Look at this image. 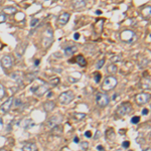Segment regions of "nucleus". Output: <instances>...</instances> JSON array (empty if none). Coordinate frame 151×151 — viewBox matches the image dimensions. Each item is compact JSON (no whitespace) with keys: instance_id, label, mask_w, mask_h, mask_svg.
Instances as JSON below:
<instances>
[{"instance_id":"f257e3e1","label":"nucleus","mask_w":151,"mask_h":151,"mask_svg":"<svg viewBox=\"0 0 151 151\" xmlns=\"http://www.w3.org/2000/svg\"><path fill=\"white\" fill-rule=\"evenodd\" d=\"M48 88H50V86H48L45 81H41V80L37 79L36 82L33 84V86L30 88V91L32 92L35 96L42 97L43 95H45V93L48 91Z\"/></svg>"},{"instance_id":"f03ea898","label":"nucleus","mask_w":151,"mask_h":151,"mask_svg":"<svg viewBox=\"0 0 151 151\" xmlns=\"http://www.w3.org/2000/svg\"><path fill=\"white\" fill-rule=\"evenodd\" d=\"M117 84H118V81H117V79L115 77H107L106 79L104 80L103 84H102V90L103 91H111V90H113L114 88L117 86Z\"/></svg>"},{"instance_id":"7ed1b4c3","label":"nucleus","mask_w":151,"mask_h":151,"mask_svg":"<svg viewBox=\"0 0 151 151\" xmlns=\"http://www.w3.org/2000/svg\"><path fill=\"white\" fill-rule=\"evenodd\" d=\"M131 111H132V105H131V103H129V102H124V103L120 104L118 106V108H117V110H116V114L118 116L122 117V116L127 115Z\"/></svg>"},{"instance_id":"20e7f679","label":"nucleus","mask_w":151,"mask_h":151,"mask_svg":"<svg viewBox=\"0 0 151 151\" xmlns=\"http://www.w3.org/2000/svg\"><path fill=\"white\" fill-rule=\"evenodd\" d=\"M53 40V31L50 27H47V30L43 33V37H42V45L45 48H47L52 45Z\"/></svg>"},{"instance_id":"39448f33","label":"nucleus","mask_w":151,"mask_h":151,"mask_svg":"<svg viewBox=\"0 0 151 151\" xmlns=\"http://www.w3.org/2000/svg\"><path fill=\"white\" fill-rule=\"evenodd\" d=\"M75 98V94L73 91H67L64 92L58 96V101L60 102L63 105H69L72 103L73 100Z\"/></svg>"},{"instance_id":"423d86ee","label":"nucleus","mask_w":151,"mask_h":151,"mask_svg":"<svg viewBox=\"0 0 151 151\" xmlns=\"http://www.w3.org/2000/svg\"><path fill=\"white\" fill-rule=\"evenodd\" d=\"M121 40L126 43H131L136 40V35L132 30H124L121 32Z\"/></svg>"},{"instance_id":"0eeeda50","label":"nucleus","mask_w":151,"mask_h":151,"mask_svg":"<svg viewBox=\"0 0 151 151\" xmlns=\"http://www.w3.org/2000/svg\"><path fill=\"white\" fill-rule=\"evenodd\" d=\"M96 102L99 107L104 108V107L108 106L109 102H110V98H109V96L107 94L99 93V94H97V96H96Z\"/></svg>"},{"instance_id":"6e6552de","label":"nucleus","mask_w":151,"mask_h":151,"mask_svg":"<svg viewBox=\"0 0 151 151\" xmlns=\"http://www.w3.org/2000/svg\"><path fill=\"white\" fill-rule=\"evenodd\" d=\"M63 116L62 115H55V116H52L50 119L47 120V125L48 127L50 128H53L58 125H60V123L63 122Z\"/></svg>"},{"instance_id":"1a4fd4ad","label":"nucleus","mask_w":151,"mask_h":151,"mask_svg":"<svg viewBox=\"0 0 151 151\" xmlns=\"http://www.w3.org/2000/svg\"><path fill=\"white\" fill-rule=\"evenodd\" d=\"M14 102V99L10 97L9 99H7L4 103H2V105L0 106V113L2 114H5L7 113L9 110H10V108L12 107V104H13Z\"/></svg>"},{"instance_id":"9d476101","label":"nucleus","mask_w":151,"mask_h":151,"mask_svg":"<svg viewBox=\"0 0 151 151\" xmlns=\"http://www.w3.org/2000/svg\"><path fill=\"white\" fill-rule=\"evenodd\" d=\"M149 100H150V94L147 93H141L136 96V103L138 105H144L147 102H149Z\"/></svg>"},{"instance_id":"9b49d317","label":"nucleus","mask_w":151,"mask_h":151,"mask_svg":"<svg viewBox=\"0 0 151 151\" xmlns=\"http://www.w3.org/2000/svg\"><path fill=\"white\" fill-rule=\"evenodd\" d=\"M1 65L2 67L4 68V69H10L12 68V65H13V58L10 55H4V57H2L1 58Z\"/></svg>"},{"instance_id":"f8f14e48","label":"nucleus","mask_w":151,"mask_h":151,"mask_svg":"<svg viewBox=\"0 0 151 151\" xmlns=\"http://www.w3.org/2000/svg\"><path fill=\"white\" fill-rule=\"evenodd\" d=\"M26 47H27V42H21L19 43V45H17V47H16V57L18 58H21L23 55L24 52H25Z\"/></svg>"},{"instance_id":"ddd939ff","label":"nucleus","mask_w":151,"mask_h":151,"mask_svg":"<svg viewBox=\"0 0 151 151\" xmlns=\"http://www.w3.org/2000/svg\"><path fill=\"white\" fill-rule=\"evenodd\" d=\"M87 5V0H74L73 1V7L76 10H81L85 8Z\"/></svg>"},{"instance_id":"4468645a","label":"nucleus","mask_w":151,"mask_h":151,"mask_svg":"<svg viewBox=\"0 0 151 151\" xmlns=\"http://www.w3.org/2000/svg\"><path fill=\"white\" fill-rule=\"evenodd\" d=\"M69 19H70V13L65 12V13H63L60 15V17L58 19V24H60V25H65V24L68 23Z\"/></svg>"},{"instance_id":"2eb2a0df","label":"nucleus","mask_w":151,"mask_h":151,"mask_svg":"<svg viewBox=\"0 0 151 151\" xmlns=\"http://www.w3.org/2000/svg\"><path fill=\"white\" fill-rule=\"evenodd\" d=\"M78 50V47H76V45H70V47H67L65 48V55H67V57H70V55H73L74 53Z\"/></svg>"},{"instance_id":"dca6fc26","label":"nucleus","mask_w":151,"mask_h":151,"mask_svg":"<svg viewBox=\"0 0 151 151\" xmlns=\"http://www.w3.org/2000/svg\"><path fill=\"white\" fill-rule=\"evenodd\" d=\"M55 102L52 101H47L45 102V104H43V109H45V112H47V113H50V112H52L53 110V108H55Z\"/></svg>"},{"instance_id":"f3484780","label":"nucleus","mask_w":151,"mask_h":151,"mask_svg":"<svg viewBox=\"0 0 151 151\" xmlns=\"http://www.w3.org/2000/svg\"><path fill=\"white\" fill-rule=\"evenodd\" d=\"M10 78L12 80H14V81L17 82L18 84H22V76H21L20 73H18V72L12 73V74L10 75Z\"/></svg>"},{"instance_id":"a211bd4d","label":"nucleus","mask_w":151,"mask_h":151,"mask_svg":"<svg viewBox=\"0 0 151 151\" xmlns=\"http://www.w3.org/2000/svg\"><path fill=\"white\" fill-rule=\"evenodd\" d=\"M22 151H37V147L35 143H26L23 146Z\"/></svg>"},{"instance_id":"6ab92c4d","label":"nucleus","mask_w":151,"mask_h":151,"mask_svg":"<svg viewBox=\"0 0 151 151\" xmlns=\"http://www.w3.org/2000/svg\"><path fill=\"white\" fill-rule=\"evenodd\" d=\"M76 62L78 63L81 67H86V65H87V62H86V60H85V58L83 57L82 55H78L77 58H76Z\"/></svg>"},{"instance_id":"aec40b11","label":"nucleus","mask_w":151,"mask_h":151,"mask_svg":"<svg viewBox=\"0 0 151 151\" xmlns=\"http://www.w3.org/2000/svg\"><path fill=\"white\" fill-rule=\"evenodd\" d=\"M106 138L109 141H114V140H115V138H116L115 132H114L112 129H110L109 131H107V132H106Z\"/></svg>"},{"instance_id":"412c9836","label":"nucleus","mask_w":151,"mask_h":151,"mask_svg":"<svg viewBox=\"0 0 151 151\" xmlns=\"http://www.w3.org/2000/svg\"><path fill=\"white\" fill-rule=\"evenodd\" d=\"M117 65H114V64H112L109 65L108 68H107V72L109 73V74H111V75H114V74H116L117 73Z\"/></svg>"},{"instance_id":"4be33fe9","label":"nucleus","mask_w":151,"mask_h":151,"mask_svg":"<svg viewBox=\"0 0 151 151\" xmlns=\"http://www.w3.org/2000/svg\"><path fill=\"white\" fill-rule=\"evenodd\" d=\"M85 117H86V114L85 113H75L74 116H73V118L77 121H81L83 119H85Z\"/></svg>"},{"instance_id":"5701e85b","label":"nucleus","mask_w":151,"mask_h":151,"mask_svg":"<svg viewBox=\"0 0 151 151\" xmlns=\"http://www.w3.org/2000/svg\"><path fill=\"white\" fill-rule=\"evenodd\" d=\"M3 11L8 14H13L16 12V8H14V7H5V8L3 9Z\"/></svg>"},{"instance_id":"b1692460","label":"nucleus","mask_w":151,"mask_h":151,"mask_svg":"<svg viewBox=\"0 0 151 151\" xmlns=\"http://www.w3.org/2000/svg\"><path fill=\"white\" fill-rule=\"evenodd\" d=\"M142 14L144 16V18H149L150 17V6L146 7L144 10L142 11Z\"/></svg>"},{"instance_id":"393cba45","label":"nucleus","mask_w":151,"mask_h":151,"mask_svg":"<svg viewBox=\"0 0 151 151\" xmlns=\"http://www.w3.org/2000/svg\"><path fill=\"white\" fill-rule=\"evenodd\" d=\"M5 88L3 87V85L0 84V100L5 97Z\"/></svg>"},{"instance_id":"a878e982","label":"nucleus","mask_w":151,"mask_h":151,"mask_svg":"<svg viewBox=\"0 0 151 151\" xmlns=\"http://www.w3.org/2000/svg\"><path fill=\"white\" fill-rule=\"evenodd\" d=\"M58 83H60V79H58V78H55V79H52V80H50V85L52 87H55Z\"/></svg>"},{"instance_id":"bb28decb","label":"nucleus","mask_w":151,"mask_h":151,"mask_svg":"<svg viewBox=\"0 0 151 151\" xmlns=\"http://www.w3.org/2000/svg\"><path fill=\"white\" fill-rule=\"evenodd\" d=\"M101 78H102V75L100 74V73H94V80L96 83H99Z\"/></svg>"},{"instance_id":"cd10ccee","label":"nucleus","mask_w":151,"mask_h":151,"mask_svg":"<svg viewBox=\"0 0 151 151\" xmlns=\"http://www.w3.org/2000/svg\"><path fill=\"white\" fill-rule=\"evenodd\" d=\"M139 121H140L139 116H134L131 118V123L132 124H137V123H139Z\"/></svg>"},{"instance_id":"c85d7f7f","label":"nucleus","mask_w":151,"mask_h":151,"mask_svg":"<svg viewBox=\"0 0 151 151\" xmlns=\"http://www.w3.org/2000/svg\"><path fill=\"white\" fill-rule=\"evenodd\" d=\"M104 64H105V60H100L98 63H97V65H96V68L98 70H100V69H102L103 68V65H104Z\"/></svg>"},{"instance_id":"c756f323","label":"nucleus","mask_w":151,"mask_h":151,"mask_svg":"<svg viewBox=\"0 0 151 151\" xmlns=\"http://www.w3.org/2000/svg\"><path fill=\"white\" fill-rule=\"evenodd\" d=\"M5 20H6V15L4 13H2V12H0V23L5 22Z\"/></svg>"},{"instance_id":"7c9ffc66","label":"nucleus","mask_w":151,"mask_h":151,"mask_svg":"<svg viewBox=\"0 0 151 151\" xmlns=\"http://www.w3.org/2000/svg\"><path fill=\"white\" fill-rule=\"evenodd\" d=\"M38 21H40V19H37V18L32 19V20H31V22H30V26H31V27H35L36 24L38 23Z\"/></svg>"},{"instance_id":"2f4dec72","label":"nucleus","mask_w":151,"mask_h":151,"mask_svg":"<svg viewBox=\"0 0 151 151\" xmlns=\"http://www.w3.org/2000/svg\"><path fill=\"white\" fill-rule=\"evenodd\" d=\"M88 146H89V144H88L87 142H83L82 144H81L82 149H84V150H87L88 149Z\"/></svg>"},{"instance_id":"473e14b6","label":"nucleus","mask_w":151,"mask_h":151,"mask_svg":"<svg viewBox=\"0 0 151 151\" xmlns=\"http://www.w3.org/2000/svg\"><path fill=\"white\" fill-rule=\"evenodd\" d=\"M122 146H123V148H128L129 147V142L128 141H125V142H123Z\"/></svg>"},{"instance_id":"72a5a7b5","label":"nucleus","mask_w":151,"mask_h":151,"mask_svg":"<svg viewBox=\"0 0 151 151\" xmlns=\"http://www.w3.org/2000/svg\"><path fill=\"white\" fill-rule=\"evenodd\" d=\"M100 136H101V132H100V131H97V132H96V135H95V139H97V138H98V137H100Z\"/></svg>"},{"instance_id":"f704fd0d","label":"nucleus","mask_w":151,"mask_h":151,"mask_svg":"<svg viewBox=\"0 0 151 151\" xmlns=\"http://www.w3.org/2000/svg\"><path fill=\"white\" fill-rule=\"evenodd\" d=\"M85 135H86V137H88V138H90L92 136V133L90 132V131H87L86 133H85Z\"/></svg>"},{"instance_id":"c9c22d12","label":"nucleus","mask_w":151,"mask_h":151,"mask_svg":"<svg viewBox=\"0 0 151 151\" xmlns=\"http://www.w3.org/2000/svg\"><path fill=\"white\" fill-rule=\"evenodd\" d=\"M148 112H149V111H148L147 109H143V110H142V115H147Z\"/></svg>"},{"instance_id":"e433bc0d","label":"nucleus","mask_w":151,"mask_h":151,"mask_svg":"<svg viewBox=\"0 0 151 151\" xmlns=\"http://www.w3.org/2000/svg\"><path fill=\"white\" fill-rule=\"evenodd\" d=\"M79 37H80V33H75V35H74L75 40H79Z\"/></svg>"},{"instance_id":"4c0bfd02","label":"nucleus","mask_w":151,"mask_h":151,"mask_svg":"<svg viewBox=\"0 0 151 151\" xmlns=\"http://www.w3.org/2000/svg\"><path fill=\"white\" fill-rule=\"evenodd\" d=\"M97 149L100 150V151H103L104 150L103 149V146H102V145H98V146H97Z\"/></svg>"},{"instance_id":"58836bf2","label":"nucleus","mask_w":151,"mask_h":151,"mask_svg":"<svg viewBox=\"0 0 151 151\" xmlns=\"http://www.w3.org/2000/svg\"><path fill=\"white\" fill-rule=\"evenodd\" d=\"M74 142H75V143H79V138H78V137H75Z\"/></svg>"},{"instance_id":"ea45409f","label":"nucleus","mask_w":151,"mask_h":151,"mask_svg":"<svg viewBox=\"0 0 151 151\" xmlns=\"http://www.w3.org/2000/svg\"><path fill=\"white\" fill-rule=\"evenodd\" d=\"M38 64H40V60H35V65H38Z\"/></svg>"},{"instance_id":"a19ab883","label":"nucleus","mask_w":151,"mask_h":151,"mask_svg":"<svg viewBox=\"0 0 151 151\" xmlns=\"http://www.w3.org/2000/svg\"><path fill=\"white\" fill-rule=\"evenodd\" d=\"M96 13H97V14H101V13H102V12H101V11H100V10H98V11H97V12H96Z\"/></svg>"},{"instance_id":"79ce46f5","label":"nucleus","mask_w":151,"mask_h":151,"mask_svg":"<svg viewBox=\"0 0 151 151\" xmlns=\"http://www.w3.org/2000/svg\"><path fill=\"white\" fill-rule=\"evenodd\" d=\"M144 151H151V149H150V148H147V149H145Z\"/></svg>"},{"instance_id":"37998d69","label":"nucleus","mask_w":151,"mask_h":151,"mask_svg":"<svg viewBox=\"0 0 151 151\" xmlns=\"http://www.w3.org/2000/svg\"><path fill=\"white\" fill-rule=\"evenodd\" d=\"M0 151H4V150L3 149H0Z\"/></svg>"},{"instance_id":"c03bdc74","label":"nucleus","mask_w":151,"mask_h":151,"mask_svg":"<svg viewBox=\"0 0 151 151\" xmlns=\"http://www.w3.org/2000/svg\"><path fill=\"white\" fill-rule=\"evenodd\" d=\"M1 1H2V0H0V2H1Z\"/></svg>"},{"instance_id":"a18cd8bd","label":"nucleus","mask_w":151,"mask_h":151,"mask_svg":"<svg viewBox=\"0 0 151 151\" xmlns=\"http://www.w3.org/2000/svg\"><path fill=\"white\" fill-rule=\"evenodd\" d=\"M130 151H132V150H130Z\"/></svg>"}]
</instances>
